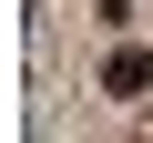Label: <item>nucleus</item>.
<instances>
[{"instance_id":"f257e3e1","label":"nucleus","mask_w":153,"mask_h":143,"mask_svg":"<svg viewBox=\"0 0 153 143\" xmlns=\"http://www.w3.org/2000/svg\"><path fill=\"white\" fill-rule=\"evenodd\" d=\"M102 82H112V92H143V82H153V61H143V51H112V61H102Z\"/></svg>"}]
</instances>
